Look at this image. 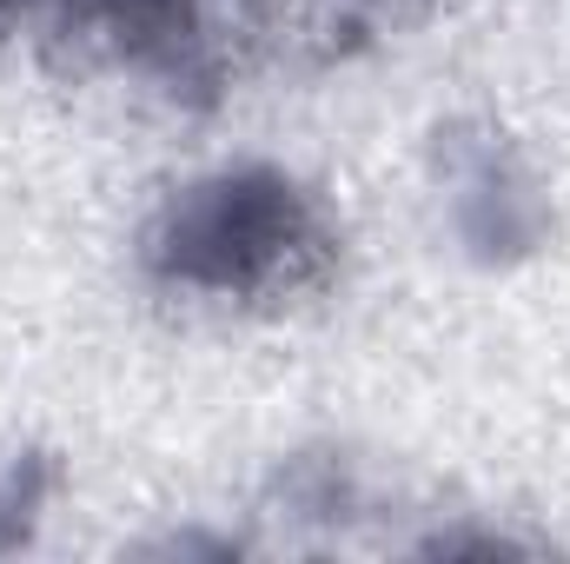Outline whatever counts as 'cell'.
I'll return each mask as SVG.
<instances>
[{"instance_id":"2","label":"cell","mask_w":570,"mask_h":564,"mask_svg":"<svg viewBox=\"0 0 570 564\" xmlns=\"http://www.w3.org/2000/svg\"><path fill=\"white\" fill-rule=\"evenodd\" d=\"M431 159L451 193V226L478 266H511V260L538 253V240L551 233V206L498 127L451 120V127H438Z\"/></svg>"},{"instance_id":"3","label":"cell","mask_w":570,"mask_h":564,"mask_svg":"<svg viewBox=\"0 0 570 564\" xmlns=\"http://www.w3.org/2000/svg\"><path fill=\"white\" fill-rule=\"evenodd\" d=\"M67 40L146 67L193 100H213L219 87V67L206 54V0H80L67 20Z\"/></svg>"},{"instance_id":"1","label":"cell","mask_w":570,"mask_h":564,"mask_svg":"<svg viewBox=\"0 0 570 564\" xmlns=\"http://www.w3.org/2000/svg\"><path fill=\"white\" fill-rule=\"evenodd\" d=\"M140 260L153 280L219 299H285L338 266V233L298 179L273 166H233L179 186L146 226Z\"/></svg>"},{"instance_id":"5","label":"cell","mask_w":570,"mask_h":564,"mask_svg":"<svg viewBox=\"0 0 570 564\" xmlns=\"http://www.w3.org/2000/svg\"><path fill=\"white\" fill-rule=\"evenodd\" d=\"M73 7H80V0H0V33H13V27L40 20L53 40H67V20H73Z\"/></svg>"},{"instance_id":"6","label":"cell","mask_w":570,"mask_h":564,"mask_svg":"<svg viewBox=\"0 0 570 564\" xmlns=\"http://www.w3.org/2000/svg\"><path fill=\"white\" fill-rule=\"evenodd\" d=\"M352 7H358L365 20H392V27H399V20H419L431 0H352Z\"/></svg>"},{"instance_id":"4","label":"cell","mask_w":570,"mask_h":564,"mask_svg":"<svg viewBox=\"0 0 570 564\" xmlns=\"http://www.w3.org/2000/svg\"><path fill=\"white\" fill-rule=\"evenodd\" d=\"M47 485H53V458L40 445H13L0 451V558L33 545V525H40V505H47Z\"/></svg>"}]
</instances>
